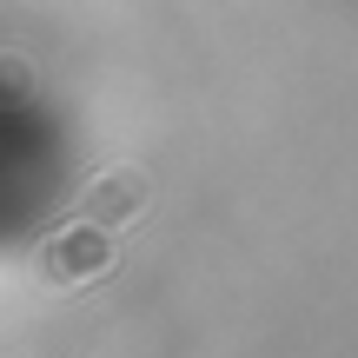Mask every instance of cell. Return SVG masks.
<instances>
[{
    "mask_svg": "<svg viewBox=\"0 0 358 358\" xmlns=\"http://www.w3.org/2000/svg\"><path fill=\"white\" fill-rule=\"evenodd\" d=\"M146 206H153V179H146V166H100L87 179V192H80V219H93V226H106V232L140 226Z\"/></svg>",
    "mask_w": 358,
    "mask_h": 358,
    "instance_id": "obj_2",
    "label": "cell"
},
{
    "mask_svg": "<svg viewBox=\"0 0 358 358\" xmlns=\"http://www.w3.org/2000/svg\"><path fill=\"white\" fill-rule=\"evenodd\" d=\"M113 259H120L113 232L93 226V219H73V226H60L47 245H40V266H47L53 285H93V279L113 272Z\"/></svg>",
    "mask_w": 358,
    "mask_h": 358,
    "instance_id": "obj_1",
    "label": "cell"
},
{
    "mask_svg": "<svg viewBox=\"0 0 358 358\" xmlns=\"http://www.w3.org/2000/svg\"><path fill=\"white\" fill-rule=\"evenodd\" d=\"M34 87H40L34 60H27V53H0V106H27Z\"/></svg>",
    "mask_w": 358,
    "mask_h": 358,
    "instance_id": "obj_3",
    "label": "cell"
}]
</instances>
